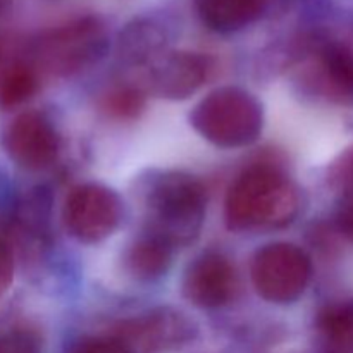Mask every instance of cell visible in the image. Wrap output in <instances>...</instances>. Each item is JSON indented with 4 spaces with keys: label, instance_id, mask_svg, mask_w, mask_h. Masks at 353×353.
Segmentation results:
<instances>
[{
    "label": "cell",
    "instance_id": "6da1fadb",
    "mask_svg": "<svg viewBox=\"0 0 353 353\" xmlns=\"http://www.w3.org/2000/svg\"><path fill=\"white\" fill-rule=\"evenodd\" d=\"M300 212V195L278 168L257 164L245 169L230 186L224 203L233 231H272L292 224Z\"/></svg>",
    "mask_w": 353,
    "mask_h": 353
},
{
    "label": "cell",
    "instance_id": "7a4b0ae2",
    "mask_svg": "<svg viewBox=\"0 0 353 353\" xmlns=\"http://www.w3.org/2000/svg\"><path fill=\"white\" fill-rule=\"evenodd\" d=\"M207 195L192 174L169 171L155 178L147 192V226L152 236L169 247H188L199 238L205 221Z\"/></svg>",
    "mask_w": 353,
    "mask_h": 353
},
{
    "label": "cell",
    "instance_id": "3957f363",
    "mask_svg": "<svg viewBox=\"0 0 353 353\" xmlns=\"http://www.w3.org/2000/svg\"><path fill=\"white\" fill-rule=\"evenodd\" d=\"M196 133L223 148L247 147L262 133L264 112L252 93L223 86L200 100L190 116Z\"/></svg>",
    "mask_w": 353,
    "mask_h": 353
},
{
    "label": "cell",
    "instance_id": "277c9868",
    "mask_svg": "<svg viewBox=\"0 0 353 353\" xmlns=\"http://www.w3.org/2000/svg\"><path fill=\"white\" fill-rule=\"evenodd\" d=\"M107 45L109 37L102 19L83 16L43 31L31 45V64L38 72L65 78L95 64Z\"/></svg>",
    "mask_w": 353,
    "mask_h": 353
},
{
    "label": "cell",
    "instance_id": "5b68a950",
    "mask_svg": "<svg viewBox=\"0 0 353 353\" xmlns=\"http://www.w3.org/2000/svg\"><path fill=\"white\" fill-rule=\"evenodd\" d=\"M252 283L271 303L286 305L303 295L312 278L310 257L292 243H269L252 259Z\"/></svg>",
    "mask_w": 353,
    "mask_h": 353
},
{
    "label": "cell",
    "instance_id": "8992f818",
    "mask_svg": "<svg viewBox=\"0 0 353 353\" xmlns=\"http://www.w3.org/2000/svg\"><path fill=\"white\" fill-rule=\"evenodd\" d=\"M123 203L107 186L85 183L69 192L62 221L72 238L81 243H99L114 233L121 223Z\"/></svg>",
    "mask_w": 353,
    "mask_h": 353
},
{
    "label": "cell",
    "instance_id": "52a82bcc",
    "mask_svg": "<svg viewBox=\"0 0 353 353\" xmlns=\"http://www.w3.org/2000/svg\"><path fill=\"white\" fill-rule=\"evenodd\" d=\"M2 147L10 161L26 171H43L57 161L61 137L45 114L21 112L2 133Z\"/></svg>",
    "mask_w": 353,
    "mask_h": 353
},
{
    "label": "cell",
    "instance_id": "ba28073f",
    "mask_svg": "<svg viewBox=\"0 0 353 353\" xmlns=\"http://www.w3.org/2000/svg\"><path fill=\"white\" fill-rule=\"evenodd\" d=\"M114 333L134 353H165L188 345L196 330L179 310L159 307L126 321Z\"/></svg>",
    "mask_w": 353,
    "mask_h": 353
},
{
    "label": "cell",
    "instance_id": "9c48e42d",
    "mask_svg": "<svg viewBox=\"0 0 353 353\" xmlns=\"http://www.w3.org/2000/svg\"><path fill=\"white\" fill-rule=\"evenodd\" d=\"M236 286V272L230 259L205 252L186 269L183 295L199 309H219L233 300Z\"/></svg>",
    "mask_w": 353,
    "mask_h": 353
},
{
    "label": "cell",
    "instance_id": "30bf717a",
    "mask_svg": "<svg viewBox=\"0 0 353 353\" xmlns=\"http://www.w3.org/2000/svg\"><path fill=\"white\" fill-rule=\"evenodd\" d=\"M210 64L205 55L196 52L162 54L148 71V90L168 100H185L205 83Z\"/></svg>",
    "mask_w": 353,
    "mask_h": 353
},
{
    "label": "cell",
    "instance_id": "8fae6325",
    "mask_svg": "<svg viewBox=\"0 0 353 353\" xmlns=\"http://www.w3.org/2000/svg\"><path fill=\"white\" fill-rule=\"evenodd\" d=\"M317 81L327 99L353 103V50L340 41H326L316 57Z\"/></svg>",
    "mask_w": 353,
    "mask_h": 353
},
{
    "label": "cell",
    "instance_id": "7c38bea8",
    "mask_svg": "<svg viewBox=\"0 0 353 353\" xmlns=\"http://www.w3.org/2000/svg\"><path fill=\"white\" fill-rule=\"evenodd\" d=\"M193 3L209 30L233 33L257 21L269 0H193Z\"/></svg>",
    "mask_w": 353,
    "mask_h": 353
},
{
    "label": "cell",
    "instance_id": "4fadbf2b",
    "mask_svg": "<svg viewBox=\"0 0 353 353\" xmlns=\"http://www.w3.org/2000/svg\"><path fill=\"white\" fill-rule=\"evenodd\" d=\"M319 353H353V300L327 303L316 319Z\"/></svg>",
    "mask_w": 353,
    "mask_h": 353
},
{
    "label": "cell",
    "instance_id": "5bb4252c",
    "mask_svg": "<svg viewBox=\"0 0 353 353\" xmlns=\"http://www.w3.org/2000/svg\"><path fill=\"white\" fill-rule=\"evenodd\" d=\"M171 250L168 243L147 234L131 245L126 255V268L140 281H155L171 268Z\"/></svg>",
    "mask_w": 353,
    "mask_h": 353
},
{
    "label": "cell",
    "instance_id": "9a60e30c",
    "mask_svg": "<svg viewBox=\"0 0 353 353\" xmlns=\"http://www.w3.org/2000/svg\"><path fill=\"white\" fill-rule=\"evenodd\" d=\"M164 34L150 21H137L126 28L119 40V54L130 64H154L161 57Z\"/></svg>",
    "mask_w": 353,
    "mask_h": 353
},
{
    "label": "cell",
    "instance_id": "2e32d148",
    "mask_svg": "<svg viewBox=\"0 0 353 353\" xmlns=\"http://www.w3.org/2000/svg\"><path fill=\"white\" fill-rule=\"evenodd\" d=\"M40 88L38 69L31 62L17 61L0 69V109L9 110L33 99Z\"/></svg>",
    "mask_w": 353,
    "mask_h": 353
},
{
    "label": "cell",
    "instance_id": "e0dca14e",
    "mask_svg": "<svg viewBox=\"0 0 353 353\" xmlns=\"http://www.w3.org/2000/svg\"><path fill=\"white\" fill-rule=\"evenodd\" d=\"M145 107V95L131 85L116 86L103 95L102 109L116 119H133Z\"/></svg>",
    "mask_w": 353,
    "mask_h": 353
},
{
    "label": "cell",
    "instance_id": "ac0fdd59",
    "mask_svg": "<svg viewBox=\"0 0 353 353\" xmlns=\"http://www.w3.org/2000/svg\"><path fill=\"white\" fill-rule=\"evenodd\" d=\"M0 353H41V338L26 324H10L0 330Z\"/></svg>",
    "mask_w": 353,
    "mask_h": 353
},
{
    "label": "cell",
    "instance_id": "d6986e66",
    "mask_svg": "<svg viewBox=\"0 0 353 353\" xmlns=\"http://www.w3.org/2000/svg\"><path fill=\"white\" fill-rule=\"evenodd\" d=\"M68 353H134L116 333L85 336L71 345Z\"/></svg>",
    "mask_w": 353,
    "mask_h": 353
},
{
    "label": "cell",
    "instance_id": "ffe728a7",
    "mask_svg": "<svg viewBox=\"0 0 353 353\" xmlns=\"http://www.w3.org/2000/svg\"><path fill=\"white\" fill-rule=\"evenodd\" d=\"M330 183L345 200H353V145L331 165Z\"/></svg>",
    "mask_w": 353,
    "mask_h": 353
},
{
    "label": "cell",
    "instance_id": "44dd1931",
    "mask_svg": "<svg viewBox=\"0 0 353 353\" xmlns=\"http://www.w3.org/2000/svg\"><path fill=\"white\" fill-rule=\"evenodd\" d=\"M14 279V254L9 241L0 238V296L9 290Z\"/></svg>",
    "mask_w": 353,
    "mask_h": 353
},
{
    "label": "cell",
    "instance_id": "7402d4cb",
    "mask_svg": "<svg viewBox=\"0 0 353 353\" xmlns=\"http://www.w3.org/2000/svg\"><path fill=\"white\" fill-rule=\"evenodd\" d=\"M336 223L341 234L353 243V200H345L343 207L338 212Z\"/></svg>",
    "mask_w": 353,
    "mask_h": 353
},
{
    "label": "cell",
    "instance_id": "603a6c76",
    "mask_svg": "<svg viewBox=\"0 0 353 353\" xmlns=\"http://www.w3.org/2000/svg\"><path fill=\"white\" fill-rule=\"evenodd\" d=\"M12 7V0H0V17L6 16Z\"/></svg>",
    "mask_w": 353,
    "mask_h": 353
},
{
    "label": "cell",
    "instance_id": "cb8c5ba5",
    "mask_svg": "<svg viewBox=\"0 0 353 353\" xmlns=\"http://www.w3.org/2000/svg\"><path fill=\"white\" fill-rule=\"evenodd\" d=\"M2 57H3V45L2 41H0V62H2Z\"/></svg>",
    "mask_w": 353,
    "mask_h": 353
}]
</instances>
